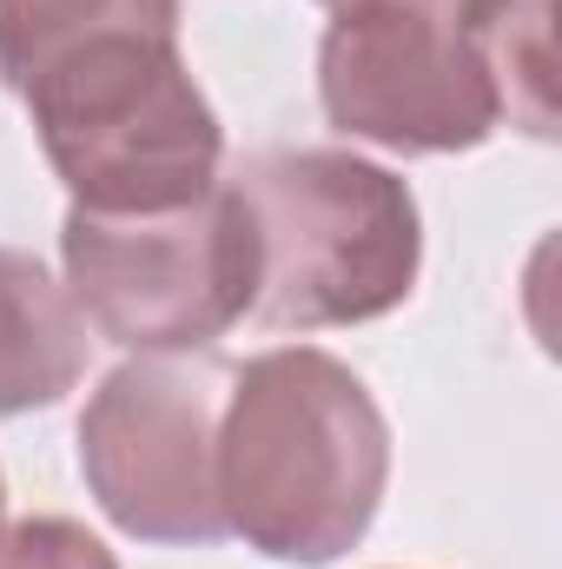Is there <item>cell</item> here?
Returning <instances> with one entry per match:
<instances>
[{"mask_svg": "<svg viewBox=\"0 0 562 569\" xmlns=\"http://www.w3.org/2000/svg\"><path fill=\"white\" fill-rule=\"evenodd\" d=\"M391 425L371 385L318 351L279 345L232 371L219 411V510L272 563H338L378 523Z\"/></svg>", "mask_w": 562, "mask_h": 569, "instance_id": "obj_1", "label": "cell"}, {"mask_svg": "<svg viewBox=\"0 0 562 569\" xmlns=\"http://www.w3.org/2000/svg\"><path fill=\"white\" fill-rule=\"evenodd\" d=\"M252 226V318L272 331H338L398 311L418 291V192L358 152L291 146L232 172Z\"/></svg>", "mask_w": 562, "mask_h": 569, "instance_id": "obj_2", "label": "cell"}, {"mask_svg": "<svg viewBox=\"0 0 562 569\" xmlns=\"http://www.w3.org/2000/svg\"><path fill=\"white\" fill-rule=\"evenodd\" d=\"M20 100L80 212H165L219 186L225 127L179 33H100L33 73Z\"/></svg>", "mask_w": 562, "mask_h": 569, "instance_id": "obj_3", "label": "cell"}, {"mask_svg": "<svg viewBox=\"0 0 562 569\" xmlns=\"http://www.w3.org/2000/svg\"><path fill=\"white\" fill-rule=\"evenodd\" d=\"M60 266L80 318L120 351H212L252 318L259 259L232 179L165 212L67 206Z\"/></svg>", "mask_w": 562, "mask_h": 569, "instance_id": "obj_4", "label": "cell"}, {"mask_svg": "<svg viewBox=\"0 0 562 569\" xmlns=\"http://www.w3.org/2000/svg\"><path fill=\"white\" fill-rule=\"evenodd\" d=\"M232 371L212 351H133L80 411V477L107 523L159 550L225 543L219 411Z\"/></svg>", "mask_w": 562, "mask_h": 569, "instance_id": "obj_5", "label": "cell"}, {"mask_svg": "<svg viewBox=\"0 0 562 569\" xmlns=\"http://www.w3.org/2000/svg\"><path fill=\"white\" fill-rule=\"evenodd\" d=\"M318 100L344 140L404 159L470 152L503 127L463 20L443 7H338L318 40Z\"/></svg>", "mask_w": 562, "mask_h": 569, "instance_id": "obj_6", "label": "cell"}, {"mask_svg": "<svg viewBox=\"0 0 562 569\" xmlns=\"http://www.w3.org/2000/svg\"><path fill=\"white\" fill-rule=\"evenodd\" d=\"M87 318L33 252L0 246V418L53 411L87 378Z\"/></svg>", "mask_w": 562, "mask_h": 569, "instance_id": "obj_7", "label": "cell"}, {"mask_svg": "<svg viewBox=\"0 0 562 569\" xmlns=\"http://www.w3.org/2000/svg\"><path fill=\"white\" fill-rule=\"evenodd\" d=\"M463 40L496 93L503 127L523 140H556V0H463Z\"/></svg>", "mask_w": 562, "mask_h": 569, "instance_id": "obj_8", "label": "cell"}, {"mask_svg": "<svg viewBox=\"0 0 562 569\" xmlns=\"http://www.w3.org/2000/svg\"><path fill=\"white\" fill-rule=\"evenodd\" d=\"M179 33V0H0V87L20 93L100 33Z\"/></svg>", "mask_w": 562, "mask_h": 569, "instance_id": "obj_9", "label": "cell"}, {"mask_svg": "<svg viewBox=\"0 0 562 569\" xmlns=\"http://www.w3.org/2000/svg\"><path fill=\"white\" fill-rule=\"evenodd\" d=\"M0 569H120V557L73 517L0 523Z\"/></svg>", "mask_w": 562, "mask_h": 569, "instance_id": "obj_10", "label": "cell"}, {"mask_svg": "<svg viewBox=\"0 0 562 569\" xmlns=\"http://www.w3.org/2000/svg\"><path fill=\"white\" fill-rule=\"evenodd\" d=\"M318 7H331V13L338 7H443V13H456L463 0H318Z\"/></svg>", "mask_w": 562, "mask_h": 569, "instance_id": "obj_11", "label": "cell"}, {"mask_svg": "<svg viewBox=\"0 0 562 569\" xmlns=\"http://www.w3.org/2000/svg\"><path fill=\"white\" fill-rule=\"evenodd\" d=\"M0 523H7V483H0Z\"/></svg>", "mask_w": 562, "mask_h": 569, "instance_id": "obj_12", "label": "cell"}]
</instances>
